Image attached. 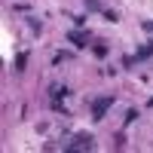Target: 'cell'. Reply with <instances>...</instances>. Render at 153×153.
<instances>
[{"label": "cell", "mask_w": 153, "mask_h": 153, "mask_svg": "<svg viewBox=\"0 0 153 153\" xmlns=\"http://www.w3.org/2000/svg\"><path fill=\"white\" fill-rule=\"evenodd\" d=\"M110 107V98H101V101H95V117H101V113H104Z\"/></svg>", "instance_id": "6da1fadb"}]
</instances>
